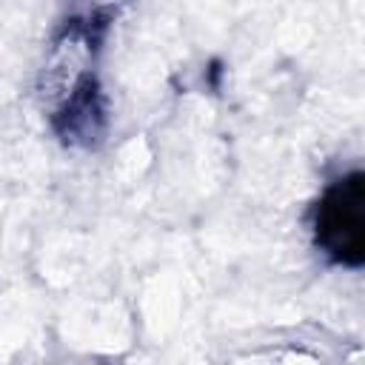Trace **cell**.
Returning <instances> with one entry per match:
<instances>
[{
	"mask_svg": "<svg viewBox=\"0 0 365 365\" xmlns=\"http://www.w3.org/2000/svg\"><path fill=\"white\" fill-rule=\"evenodd\" d=\"M91 54H94V37L91 29L83 23H71L54 48L48 51V60L43 66L40 80V97L51 108V114L86 83L91 80Z\"/></svg>",
	"mask_w": 365,
	"mask_h": 365,
	"instance_id": "cell-1",
	"label": "cell"
}]
</instances>
